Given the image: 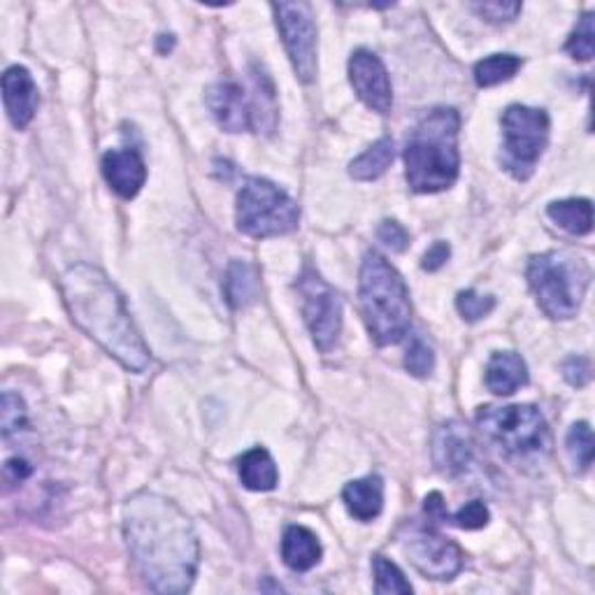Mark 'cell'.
Listing matches in <instances>:
<instances>
[{
    "label": "cell",
    "instance_id": "cell-34",
    "mask_svg": "<svg viewBox=\"0 0 595 595\" xmlns=\"http://www.w3.org/2000/svg\"><path fill=\"white\" fill-rule=\"evenodd\" d=\"M378 240L395 254H403L410 247V233L393 219H384L378 229Z\"/></svg>",
    "mask_w": 595,
    "mask_h": 595
},
{
    "label": "cell",
    "instance_id": "cell-18",
    "mask_svg": "<svg viewBox=\"0 0 595 595\" xmlns=\"http://www.w3.org/2000/svg\"><path fill=\"white\" fill-rule=\"evenodd\" d=\"M342 500L347 504L349 514L359 521H372L382 514L384 507V481L380 475H368L363 479L349 481Z\"/></svg>",
    "mask_w": 595,
    "mask_h": 595
},
{
    "label": "cell",
    "instance_id": "cell-3",
    "mask_svg": "<svg viewBox=\"0 0 595 595\" xmlns=\"http://www.w3.org/2000/svg\"><path fill=\"white\" fill-rule=\"evenodd\" d=\"M460 115L454 107H433L414 124L405 142V180L416 193H439L456 184Z\"/></svg>",
    "mask_w": 595,
    "mask_h": 595
},
{
    "label": "cell",
    "instance_id": "cell-22",
    "mask_svg": "<svg viewBox=\"0 0 595 595\" xmlns=\"http://www.w3.org/2000/svg\"><path fill=\"white\" fill-rule=\"evenodd\" d=\"M224 291L233 310H242V307H249L252 302H256L261 294V279L252 263L247 261L231 263L224 279Z\"/></svg>",
    "mask_w": 595,
    "mask_h": 595
},
{
    "label": "cell",
    "instance_id": "cell-31",
    "mask_svg": "<svg viewBox=\"0 0 595 595\" xmlns=\"http://www.w3.org/2000/svg\"><path fill=\"white\" fill-rule=\"evenodd\" d=\"M493 307H496V298L493 296H481L475 289L460 291L456 296V310H458V315L463 319H466V321H470V323H475V321H479L484 317H489L493 312Z\"/></svg>",
    "mask_w": 595,
    "mask_h": 595
},
{
    "label": "cell",
    "instance_id": "cell-21",
    "mask_svg": "<svg viewBox=\"0 0 595 595\" xmlns=\"http://www.w3.org/2000/svg\"><path fill=\"white\" fill-rule=\"evenodd\" d=\"M237 475L242 487L258 493L273 491L279 481L277 463L270 456V451L263 447H254L247 454H242V458L237 460Z\"/></svg>",
    "mask_w": 595,
    "mask_h": 595
},
{
    "label": "cell",
    "instance_id": "cell-30",
    "mask_svg": "<svg viewBox=\"0 0 595 595\" xmlns=\"http://www.w3.org/2000/svg\"><path fill=\"white\" fill-rule=\"evenodd\" d=\"M405 370L418 380H426L435 370V354L431 344L422 336H412L407 351H405Z\"/></svg>",
    "mask_w": 595,
    "mask_h": 595
},
{
    "label": "cell",
    "instance_id": "cell-32",
    "mask_svg": "<svg viewBox=\"0 0 595 595\" xmlns=\"http://www.w3.org/2000/svg\"><path fill=\"white\" fill-rule=\"evenodd\" d=\"M447 521L463 528V531H479V528L489 525L491 512H489V507L484 504L481 500H470V502L463 504L460 510L454 517H449Z\"/></svg>",
    "mask_w": 595,
    "mask_h": 595
},
{
    "label": "cell",
    "instance_id": "cell-25",
    "mask_svg": "<svg viewBox=\"0 0 595 595\" xmlns=\"http://www.w3.org/2000/svg\"><path fill=\"white\" fill-rule=\"evenodd\" d=\"M521 65L523 61L514 54H493L475 65V82L479 89H489V86L512 79L521 71Z\"/></svg>",
    "mask_w": 595,
    "mask_h": 595
},
{
    "label": "cell",
    "instance_id": "cell-27",
    "mask_svg": "<svg viewBox=\"0 0 595 595\" xmlns=\"http://www.w3.org/2000/svg\"><path fill=\"white\" fill-rule=\"evenodd\" d=\"M29 428V410L21 401L19 393L6 391L3 393V403H0V431H3V437L10 439L12 435L24 433Z\"/></svg>",
    "mask_w": 595,
    "mask_h": 595
},
{
    "label": "cell",
    "instance_id": "cell-6",
    "mask_svg": "<svg viewBox=\"0 0 595 595\" xmlns=\"http://www.w3.org/2000/svg\"><path fill=\"white\" fill-rule=\"evenodd\" d=\"M477 428L510 458L544 456L551 447V433L535 405H487L477 412Z\"/></svg>",
    "mask_w": 595,
    "mask_h": 595
},
{
    "label": "cell",
    "instance_id": "cell-38",
    "mask_svg": "<svg viewBox=\"0 0 595 595\" xmlns=\"http://www.w3.org/2000/svg\"><path fill=\"white\" fill-rule=\"evenodd\" d=\"M424 510H426L428 519H435V521H447V519H449L445 498H443V493H437V491H433L431 496H426V500H424Z\"/></svg>",
    "mask_w": 595,
    "mask_h": 595
},
{
    "label": "cell",
    "instance_id": "cell-19",
    "mask_svg": "<svg viewBox=\"0 0 595 595\" xmlns=\"http://www.w3.org/2000/svg\"><path fill=\"white\" fill-rule=\"evenodd\" d=\"M321 542L305 525H289L281 538V559L286 567L294 572H307L319 565L321 561Z\"/></svg>",
    "mask_w": 595,
    "mask_h": 595
},
{
    "label": "cell",
    "instance_id": "cell-2",
    "mask_svg": "<svg viewBox=\"0 0 595 595\" xmlns=\"http://www.w3.org/2000/svg\"><path fill=\"white\" fill-rule=\"evenodd\" d=\"M61 296L73 323L130 372L147 370L151 354L124 296L103 270L77 263L61 275Z\"/></svg>",
    "mask_w": 595,
    "mask_h": 595
},
{
    "label": "cell",
    "instance_id": "cell-15",
    "mask_svg": "<svg viewBox=\"0 0 595 595\" xmlns=\"http://www.w3.org/2000/svg\"><path fill=\"white\" fill-rule=\"evenodd\" d=\"M208 107L214 121L226 134H242L252 130V109L249 98L235 82H216L208 89Z\"/></svg>",
    "mask_w": 595,
    "mask_h": 595
},
{
    "label": "cell",
    "instance_id": "cell-14",
    "mask_svg": "<svg viewBox=\"0 0 595 595\" xmlns=\"http://www.w3.org/2000/svg\"><path fill=\"white\" fill-rule=\"evenodd\" d=\"M103 178L119 198L130 201L140 193L147 182V166L142 153L136 147L109 149L103 157Z\"/></svg>",
    "mask_w": 595,
    "mask_h": 595
},
{
    "label": "cell",
    "instance_id": "cell-20",
    "mask_svg": "<svg viewBox=\"0 0 595 595\" xmlns=\"http://www.w3.org/2000/svg\"><path fill=\"white\" fill-rule=\"evenodd\" d=\"M528 384L525 361L514 351H496L487 365V386L496 395H512Z\"/></svg>",
    "mask_w": 595,
    "mask_h": 595
},
{
    "label": "cell",
    "instance_id": "cell-8",
    "mask_svg": "<svg viewBox=\"0 0 595 595\" xmlns=\"http://www.w3.org/2000/svg\"><path fill=\"white\" fill-rule=\"evenodd\" d=\"M502 168L525 182L549 145V115L540 107L510 105L502 113Z\"/></svg>",
    "mask_w": 595,
    "mask_h": 595
},
{
    "label": "cell",
    "instance_id": "cell-11",
    "mask_svg": "<svg viewBox=\"0 0 595 595\" xmlns=\"http://www.w3.org/2000/svg\"><path fill=\"white\" fill-rule=\"evenodd\" d=\"M410 563L428 580L449 582L466 563V556L456 542L435 533L433 528H416L403 542Z\"/></svg>",
    "mask_w": 595,
    "mask_h": 595
},
{
    "label": "cell",
    "instance_id": "cell-24",
    "mask_svg": "<svg viewBox=\"0 0 595 595\" xmlns=\"http://www.w3.org/2000/svg\"><path fill=\"white\" fill-rule=\"evenodd\" d=\"M395 159V145L391 138H380L370 149H365L361 157L349 163V174L357 182H372L380 180L382 174L391 168Z\"/></svg>",
    "mask_w": 595,
    "mask_h": 595
},
{
    "label": "cell",
    "instance_id": "cell-13",
    "mask_svg": "<svg viewBox=\"0 0 595 595\" xmlns=\"http://www.w3.org/2000/svg\"><path fill=\"white\" fill-rule=\"evenodd\" d=\"M433 463L447 477L466 475L475 460V439L468 426L447 422L433 433Z\"/></svg>",
    "mask_w": 595,
    "mask_h": 595
},
{
    "label": "cell",
    "instance_id": "cell-12",
    "mask_svg": "<svg viewBox=\"0 0 595 595\" xmlns=\"http://www.w3.org/2000/svg\"><path fill=\"white\" fill-rule=\"evenodd\" d=\"M349 82L357 96L372 113L389 115L393 107V89L382 59L370 50H357L349 59Z\"/></svg>",
    "mask_w": 595,
    "mask_h": 595
},
{
    "label": "cell",
    "instance_id": "cell-29",
    "mask_svg": "<svg viewBox=\"0 0 595 595\" xmlns=\"http://www.w3.org/2000/svg\"><path fill=\"white\" fill-rule=\"evenodd\" d=\"M593 12H586L580 24L575 26V31L570 33L567 42H565V52L575 59V61H591L593 52H595V26H593Z\"/></svg>",
    "mask_w": 595,
    "mask_h": 595
},
{
    "label": "cell",
    "instance_id": "cell-16",
    "mask_svg": "<svg viewBox=\"0 0 595 595\" xmlns=\"http://www.w3.org/2000/svg\"><path fill=\"white\" fill-rule=\"evenodd\" d=\"M38 86L24 65H12L3 75V103L17 130H24L38 113Z\"/></svg>",
    "mask_w": 595,
    "mask_h": 595
},
{
    "label": "cell",
    "instance_id": "cell-23",
    "mask_svg": "<svg viewBox=\"0 0 595 595\" xmlns=\"http://www.w3.org/2000/svg\"><path fill=\"white\" fill-rule=\"evenodd\" d=\"M551 222L570 235H586L593 229V205L588 198H567L546 208Z\"/></svg>",
    "mask_w": 595,
    "mask_h": 595
},
{
    "label": "cell",
    "instance_id": "cell-26",
    "mask_svg": "<svg viewBox=\"0 0 595 595\" xmlns=\"http://www.w3.org/2000/svg\"><path fill=\"white\" fill-rule=\"evenodd\" d=\"M565 449H567L570 460L575 463V468H580L582 472L591 468L595 445H593V431L586 422H580L570 428L567 439H565Z\"/></svg>",
    "mask_w": 595,
    "mask_h": 595
},
{
    "label": "cell",
    "instance_id": "cell-35",
    "mask_svg": "<svg viewBox=\"0 0 595 595\" xmlns=\"http://www.w3.org/2000/svg\"><path fill=\"white\" fill-rule=\"evenodd\" d=\"M563 374L572 386H586L591 382V361L584 357H572L565 361Z\"/></svg>",
    "mask_w": 595,
    "mask_h": 595
},
{
    "label": "cell",
    "instance_id": "cell-9",
    "mask_svg": "<svg viewBox=\"0 0 595 595\" xmlns=\"http://www.w3.org/2000/svg\"><path fill=\"white\" fill-rule=\"evenodd\" d=\"M302 319L319 351L328 354L342 330V296L317 270L305 268L296 281Z\"/></svg>",
    "mask_w": 595,
    "mask_h": 595
},
{
    "label": "cell",
    "instance_id": "cell-5",
    "mask_svg": "<svg viewBox=\"0 0 595 595\" xmlns=\"http://www.w3.org/2000/svg\"><path fill=\"white\" fill-rule=\"evenodd\" d=\"M528 286L540 310L554 321L577 317L591 284V268L582 256L570 252H544L528 261Z\"/></svg>",
    "mask_w": 595,
    "mask_h": 595
},
{
    "label": "cell",
    "instance_id": "cell-36",
    "mask_svg": "<svg viewBox=\"0 0 595 595\" xmlns=\"http://www.w3.org/2000/svg\"><path fill=\"white\" fill-rule=\"evenodd\" d=\"M449 256H451L449 242L437 240V242H433V247L424 254V258H422V268L428 270V273H437L439 268H445V266H447Z\"/></svg>",
    "mask_w": 595,
    "mask_h": 595
},
{
    "label": "cell",
    "instance_id": "cell-28",
    "mask_svg": "<svg viewBox=\"0 0 595 595\" xmlns=\"http://www.w3.org/2000/svg\"><path fill=\"white\" fill-rule=\"evenodd\" d=\"M372 572H374V591L380 595L384 593H412V584L405 580L403 570L393 561L384 556L372 559Z\"/></svg>",
    "mask_w": 595,
    "mask_h": 595
},
{
    "label": "cell",
    "instance_id": "cell-37",
    "mask_svg": "<svg viewBox=\"0 0 595 595\" xmlns=\"http://www.w3.org/2000/svg\"><path fill=\"white\" fill-rule=\"evenodd\" d=\"M3 472H6L8 484H21V481H26L33 475V466L24 456H12V458L6 460Z\"/></svg>",
    "mask_w": 595,
    "mask_h": 595
},
{
    "label": "cell",
    "instance_id": "cell-17",
    "mask_svg": "<svg viewBox=\"0 0 595 595\" xmlns=\"http://www.w3.org/2000/svg\"><path fill=\"white\" fill-rule=\"evenodd\" d=\"M249 82H252V94H247V98H249V109H252V130L270 136L277 126L275 84L261 65H252Z\"/></svg>",
    "mask_w": 595,
    "mask_h": 595
},
{
    "label": "cell",
    "instance_id": "cell-10",
    "mask_svg": "<svg viewBox=\"0 0 595 595\" xmlns=\"http://www.w3.org/2000/svg\"><path fill=\"white\" fill-rule=\"evenodd\" d=\"M275 24L279 29L294 73L302 84L317 77V24L307 3H275Z\"/></svg>",
    "mask_w": 595,
    "mask_h": 595
},
{
    "label": "cell",
    "instance_id": "cell-1",
    "mask_svg": "<svg viewBox=\"0 0 595 595\" xmlns=\"http://www.w3.org/2000/svg\"><path fill=\"white\" fill-rule=\"evenodd\" d=\"M121 519L128 554L149 591L187 593L201 563V544L189 517L172 500L140 491L126 500Z\"/></svg>",
    "mask_w": 595,
    "mask_h": 595
},
{
    "label": "cell",
    "instance_id": "cell-4",
    "mask_svg": "<svg viewBox=\"0 0 595 595\" xmlns=\"http://www.w3.org/2000/svg\"><path fill=\"white\" fill-rule=\"evenodd\" d=\"M359 302L368 333L378 347L399 344L412 323L407 284L380 252H368L361 263Z\"/></svg>",
    "mask_w": 595,
    "mask_h": 595
},
{
    "label": "cell",
    "instance_id": "cell-33",
    "mask_svg": "<svg viewBox=\"0 0 595 595\" xmlns=\"http://www.w3.org/2000/svg\"><path fill=\"white\" fill-rule=\"evenodd\" d=\"M472 10L481 17L491 21V24H510L521 12V3H475Z\"/></svg>",
    "mask_w": 595,
    "mask_h": 595
},
{
    "label": "cell",
    "instance_id": "cell-7",
    "mask_svg": "<svg viewBox=\"0 0 595 595\" xmlns=\"http://www.w3.org/2000/svg\"><path fill=\"white\" fill-rule=\"evenodd\" d=\"M300 222V208L294 198L263 178L242 184L235 205L237 231L249 237H279L294 233Z\"/></svg>",
    "mask_w": 595,
    "mask_h": 595
}]
</instances>
